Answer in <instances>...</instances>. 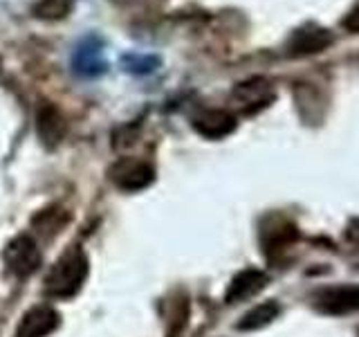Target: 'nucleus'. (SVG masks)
<instances>
[{"label":"nucleus","mask_w":359,"mask_h":337,"mask_svg":"<svg viewBox=\"0 0 359 337\" xmlns=\"http://www.w3.org/2000/svg\"><path fill=\"white\" fill-rule=\"evenodd\" d=\"M70 9V3L67 0H43V3L36 7V14L41 18H61L67 14Z\"/></svg>","instance_id":"obj_16"},{"label":"nucleus","mask_w":359,"mask_h":337,"mask_svg":"<svg viewBox=\"0 0 359 337\" xmlns=\"http://www.w3.org/2000/svg\"><path fill=\"white\" fill-rule=\"evenodd\" d=\"M194 128L207 140H220L236 131V117L227 110H205L194 119Z\"/></svg>","instance_id":"obj_7"},{"label":"nucleus","mask_w":359,"mask_h":337,"mask_svg":"<svg viewBox=\"0 0 359 337\" xmlns=\"http://www.w3.org/2000/svg\"><path fill=\"white\" fill-rule=\"evenodd\" d=\"M294 239H297V230H294V225H290V223H280L269 232H265L267 250H283V247H287Z\"/></svg>","instance_id":"obj_14"},{"label":"nucleus","mask_w":359,"mask_h":337,"mask_svg":"<svg viewBox=\"0 0 359 337\" xmlns=\"http://www.w3.org/2000/svg\"><path fill=\"white\" fill-rule=\"evenodd\" d=\"M189 317V303L187 299H177L173 301V312H171V319H168V337H177L180 331L184 329Z\"/></svg>","instance_id":"obj_15"},{"label":"nucleus","mask_w":359,"mask_h":337,"mask_svg":"<svg viewBox=\"0 0 359 337\" xmlns=\"http://www.w3.org/2000/svg\"><path fill=\"white\" fill-rule=\"evenodd\" d=\"M319 310L328 315H346L359 308V286H339L319 295Z\"/></svg>","instance_id":"obj_9"},{"label":"nucleus","mask_w":359,"mask_h":337,"mask_svg":"<svg viewBox=\"0 0 359 337\" xmlns=\"http://www.w3.org/2000/svg\"><path fill=\"white\" fill-rule=\"evenodd\" d=\"M110 180L123 191H140L146 189L153 180L155 171L151 164H146L142 160H133V157H123L117 160L110 168Z\"/></svg>","instance_id":"obj_3"},{"label":"nucleus","mask_w":359,"mask_h":337,"mask_svg":"<svg viewBox=\"0 0 359 337\" xmlns=\"http://www.w3.org/2000/svg\"><path fill=\"white\" fill-rule=\"evenodd\" d=\"M233 101L243 112H258L274 101V88L263 77H254L250 81H243L233 90Z\"/></svg>","instance_id":"obj_4"},{"label":"nucleus","mask_w":359,"mask_h":337,"mask_svg":"<svg viewBox=\"0 0 359 337\" xmlns=\"http://www.w3.org/2000/svg\"><path fill=\"white\" fill-rule=\"evenodd\" d=\"M278 303L276 301H265V303H258L254 306L250 312L243 315V319L238 322V331H256V329H263L269 322L276 319L278 315Z\"/></svg>","instance_id":"obj_11"},{"label":"nucleus","mask_w":359,"mask_h":337,"mask_svg":"<svg viewBox=\"0 0 359 337\" xmlns=\"http://www.w3.org/2000/svg\"><path fill=\"white\" fill-rule=\"evenodd\" d=\"M74 67L76 72L81 74H99L106 70V63L101 61V48L95 45V48H88L83 43L81 48L76 52V59H74Z\"/></svg>","instance_id":"obj_12"},{"label":"nucleus","mask_w":359,"mask_h":337,"mask_svg":"<svg viewBox=\"0 0 359 337\" xmlns=\"http://www.w3.org/2000/svg\"><path fill=\"white\" fill-rule=\"evenodd\" d=\"M63 223H67V213L59 207H50L34 218V227L45 236H52L63 227Z\"/></svg>","instance_id":"obj_13"},{"label":"nucleus","mask_w":359,"mask_h":337,"mask_svg":"<svg viewBox=\"0 0 359 337\" xmlns=\"http://www.w3.org/2000/svg\"><path fill=\"white\" fill-rule=\"evenodd\" d=\"M61 317L52 306H36L22 315L16 337H48L59 329Z\"/></svg>","instance_id":"obj_5"},{"label":"nucleus","mask_w":359,"mask_h":337,"mask_svg":"<svg viewBox=\"0 0 359 337\" xmlns=\"http://www.w3.org/2000/svg\"><path fill=\"white\" fill-rule=\"evenodd\" d=\"M36 131L45 146H56L65 135V117L52 104H43L36 115Z\"/></svg>","instance_id":"obj_10"},{"label":"nucleus","mask_w":359,"mask_h":337,"mask_svg":"<svg viewBox=\"0 0 359 337\" xmlns=\"http://www.w3.org/2000/svg\"><path fill=\"white\" fill-rule=\"evenodd\" d=\"M88 275V256L81 247L72 245L61 258L52 265L50 275L45 277V290L52 297L67 299L79 292Z\"/></svg>","instance_id":"obj_1"},{"label":"nucleus","mask_w":359,"mask_h":337,"mask_svg":"<svg viewBox=\"0 0 359 337\" xmlns=\"http://www.w3.org/2000/svg\"><path fill=\"white\" fill-rule=\"evenodd\" d=\"M265 284H267V275L261 272V270H254V267L243 270V272H238L231 279L227 292H224V301L238 303V301L250 299L256 295V292H261L265 288Z\"/></svg>","instance_id":"obj_8"},{"label":"nucleus","mask_w":359,"mask_h":337,"mask_svg":"<svg viewBox=\"0 0 359 337\" xmlns=\"http://www.w3.org/2000/svg\"><path fill=\"white\" fill-rule=\"evenodd\" d=\"M344 27L351 32V34H359V3L348 11L346 18H344Z\"/></svg>","instance_id":"obj_17"},{"label":"nucleus","mask_w":359,"mask_h":337,"mask_svg":"<svg viewBox=\"0 0 359 337\" xmlns=\"http://www.w3.org/2000/svg\"><path fill=\"white\" fill-rule=\"evenodd\" d=\"M5 261L9 265V270L18 277H27L32 272H36L43 256H41V250L36 241L32 239V236H16L14 241L7 245L5 250Z\"/></svg>","instance_id":"obj_2"},{"label":"nucleus","mask_w":359,"mask_h":337,"mask_svg":"<svg viewBox=\"0 0 359 337\" xmlns=\"http://www.w3.org/2000/svg\"><path fill=\"white\" fill-rule=\"evenodd\" d=\"M332 34L319 27V25H306L294 32V37L290 41V52L294 56H306V54H317L325 48H330Z\"/></svg>","instance_id":"obj_6"}]
</instances>
